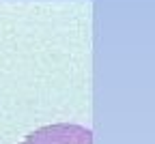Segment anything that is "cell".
Segmentation results:
<instances>
[{
    "label": "cell",
    "mask_w": 155,
    "mask_h": 144,
    "mask_svg": "<svg viewBox=\"0 0 155 144\" xmlns=\"http://www.w3.org/2000/svg\"><path fill=\"white\" fill-rule=\"evenodd\" d=\"M22 144H93V131L82 125L58 123L35 129Z\"/></svg>",
    "instance_id": "cell-1"
}]
</instances>
